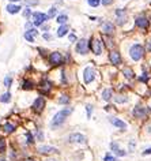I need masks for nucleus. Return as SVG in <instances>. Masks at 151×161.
<instances>
[{
    "label": "nucleus",
    "instance_id": "obj_2",
    "mask_svg": "<svg viewBox=\"0 0 151 161\" xmlns=\"http://www.w3.org/2000/svg\"><path fill=\"white\" fill-rule=\"evenodd\" d=\"M48 63H49L52 67L63 66L64 64V57H63V55H61V52H59V51H53V52H50L49 56H48Z\"/></svg>",
    "mask_w": 151,
    "mask_h": 161
},
{
    "label": "nucleus",
    "instance_id": "obj_51",
    "mask_svg": "<svg viewBox=\"0 0 151 161\" xmlns=\"http://www.w3.org/2000/svg\"><path fill=\"white\" fill-rule=\"evenodd\" d=\"M23 161H36L34 159H26V160H23Z\"/></svg>",
    "mask_w": 151,
    "mask_h": 161
},
{
    "label": "nucleus",
    "instance_id": "obj_14",
    "mask_svg": "<svg viewBox=\"0 0 151 161\" xmlns=\"http://www.w3.org/2000/svg\"><path fill=\"white\" fill-rule=\"evenodd\" d=\"M20 87L23 89V90H33L34 87H36V83H34L33 79H30V78H23L22 82H20Z\"/></svg>",
    "mask_w": 151,
    "mask_h": 161
},
{
    "label": "nucleus",
    "instance_id": "obj_4",
    "mask_svg": "<svg viewBox=\"0 0 151 161\" xmlns=\"http://www.w3.org/2000/svg\"><path fill=\"white\" fill-rule=\"evenodd\" d=\"M143 55H145V48L140 45V44H135V45H132L131 49H129V56H131L135 61L142 59Z\"/></svg>",
    "mask_w": 151,
    "mask_h": 161
},
{
    "label": "nucleus",
    "instance_id": "obj_21",
    "mask_svg": "<svg viewBox=\"0 0 151 161\" xmlns=\"http://www.w3.org/2000/svg\"><path fill=\"white\" fill-rule=\"evenodd\" d=\"M68 32H70V26L66 23V25H60V27L57 29V33L56 34H57V37H60V38H61V37L67 36Z\"/></svg>",
    "mask_w": 151,
    "mask_h": 161
},
{
    "label": "nucleus",
    "instance_id": "obj_39",
    "mask_svg": "<svg viewBox=\"0 0 151 161\" xmlns=\"http://www.w3.org/2000/svg\"><path fill=\"white\" fill-rule=\"evenodd\" d=\"M61 82H63L64 85H67V74H66V70L61 71Z\"/></svg>",
    "mask_w": 151,
    "mask_h": 161
},
{
    "label": "nucleus",
    "instance_id": "obj_43",
    "mask_svg": "<svg viewBox=\"0 0 151 161\" xmlns=\"http://www.w3.org/2000/svg\"><path fill=\"white\" fill-rule=\"evenodd\" d=\"M139 81L140 82H145V83H146V82L149 81V75L145 74V75H142V77H139Z\"/></svg>",
    "mask_w": 151,
    "mask_h": 161
},
{
    "label": "nucleus",
    "instance_id": "obj_1",
    "mask_svg": "<svg viewBox=\"0 0 151 161\" xmlns=\"http://www.w3.org/2000/svg\"><path fill=\"white\" fill-rule=\"evenodd\" d=\"M72 111H74V109L70 108V107H67V108H64V109H61V111H59L56 115L53 116L52 122H50V127H52L53 130H54V128H59L60 126L67 120L68 116L72 114Z\"/></svg>",
    "mask_w": 151,
    "mask_h": 161
},
{
    "label": "nucleus",
    "instance_id": "obj_25",
    "mask_svg": "<svg viewBox=\"0 0 151 161\" xmlns=\"http://www.w3.org/2000/svg\"><path fill=\"white\" fill-rule=\"evenodd\" d=\"M11 101V93L10 92H6V93L0 94V102H3V104H7V102Z\"/></svg>",
    "mask_w": 151,
    "mask_h": 161
},
{
    "label": "nucleus",
    "instance_id": "obj_26",
    "mask_svg": "<svg viewBox=\"0 0 151 161\" xmlns=\"http://www.w3.org/2000/svg\"><path fill=\"white\" fill-rule=\"evenodd\" d=\"M67 20H68L67 14H60V15H57V18H56V22L59 23V25H66Z\"/></svg>",
    "mask_w": 151,
    "mask_h": 161
},
{
    "label": "nucleus",
    "instance_id": "obj_49",
    "mask_svg": "<svg viewBox=\"0 0 151 161\" xmlns=\"http://www.w3.org/2000/svg\"><path fill=\"white\" fill-rule=\"evenodd\" d=\"M150 153H151V148H150V149H147V150H145V152H143V154L147 156V154H150Z\"/></svg>",
    "mask_w": 151,
    "mask_h": 161
},
{
    "label": "nucleus",
    "instance_id": "obj_44",
    "mask_svg": "<svg viewBox=\"0 0 151 161\" xmlns=\"http://www.w3.org/2000/svg\"><path fill=\"white\" fill-rule=\"evenodd\" d=\"M37 139H38V141H42V139H44V132L40 131V130L37 131Z\"/></svg>",
    "mask_w": 151,
    "mask_h": 161
},
{
    "label": "nucleus",
    "instance_id": "obj_53",
    "mask_svg": "<svg viewBox=\"0 0 151 161\" xmlns=\"http://www.w3.org/2000/svg\"><path fill=\"white\" fill-rule=\"evenodd\" d=\"M46 161H56V160H46Z\"/></svg>",
    "mask_w": 151,
    "mask_h": 161
},
{
    "label": "nucleus",
    "instance_id": "obj_15",
    "mask_svg": "<svg viewBox=\"0 0 151 161\" xmlns=\"http://www.w3.org/2000/svg\"><path fill=\"white\" fill-rule=\"evenodd\" d=\"M37 150H38V153H41V154H53V153H59V150H57L56 148H53V146H48V145L40 146Z\"/></svg>",
    "mask_w": 151,
    "mask_h": 161
},
{
    "label": "nucleus",
    "instance_id": "obj_31",
    "mask_svg": "<svg viewBox=\"0 0 151 161\" xmlns=\"http://www.w3.org/2000/svg\"><path fill=\"white\" fill-rule=\"evenodd\" d=\"M46 15H48V18H49V19H52V18H54V16H57V8H56V7H50Z\"/></svg>",
    "mask_w": 151,
    "mask_h": 161
},
{
    "label": "nucleus",
    "instance_id": "obj_18",
    "mask_svg": "<svg viewBox=\"0 0 151 161\" xmlns=\"http://www.w3.org/2000/svg\"><path fill=\"white\" fill-rule=\"evenodd\" d=\"M101 30L104 32V34H108V36H110L114 32V25H113L112 22H104L101 26Z\"/></svg>",
    "mask_w": 151,
    "mask_h": 161
},
{
    "label": "nucleus",
    "instance_id": "obj_19",
    "mask_svg": "<svg viewBox=\"0 0 151 161\" xmlns=\"http://www.w3.org/2000/svg\"><path fill=\"white\" fill-rule=\"evenodd\" d=\"M109 60H110L114 66H117V64L121 63V56H120V53L117 51H110V53H109Z\"/></svg>",
    "mask_w": 151,
    "mask_h": 161
},
{
    "label": "nucleus",
    "instance_id": "obj_12",
    "mask_svg": "<svg viewBox=\"0 0 151 161\" xmlns=\"http://www.w3.org/2000/svg\"><path fill=\"white\" fill-rule=\"evenodd\" d=\"M133 116L138 119H145L147 116V109L143 105H136L135 109H133Z\"/></svg>",
    "mask_w": 151,
    "mask_h": 161
},
{
    "label": "nucleus",
    "instance_id": "obj_47",
    "mask_svg": "<svg viewBox=\"0 0 151 161\" xmlns=\"http://www.w3.org/2000/svg\"><path fill=\"white\" fill-rule=\"evenodd\" d=\"M41 27H42V30H45V33L48 32V30H49V25H42Z\"/></svg>",
    "mask_w": 151,
    "mask_h": 161
},
{
    "label": "nucleus",
    "instance_id": "obj_45",
    "mask_svg": "<svg viewBox=\"0 0 151 161\" xmlns=\"http://www.w3.org/2000/svg\"><path fill=\"white\" fill-rule=\"evenodd\" d=\"M33 22H26V25H25V27H26V30H30V29H33Z\"/></svg>",
    "mask_w": 151,
    "mask_h": 161
},
{
    "label": "nucleus",
    "instance_id": "obj_24",
    "mask_svg": "<svg viewBox=\"0 0 151 161\" xmlns=\"http://www.w3.org/2000/svg\"><path fill=\"white\" fill-rule=\"evenodd\" d=\"M70 101H71V97L68 94H61V96H59V98H57V102L61 105H68Z\"/></svg>",
    "mask_w": 151,
    "mask_h": 161
},
{
    "label": "nucleus",
    "instance_id": "obj_23",
    "mask_svg": "<svg viewBox=\"0 0 151 161\" xmlns=\"http://www.w3.org/2000/svg\"><path fill=\"white\" fill-rule=\"evenodd\" d=\"M110 148H112L113 152H114L117 156H120V157H123V156H125V154H127L124 150L120 149V146L117 145V143H114V142H112V143H110Z\"/></svg>",
    "mask_w": 151,
    "mask_h": 161
},
{
    "label": "nucleus",
    "instance_id": "obj_17",
    "mask_svg": "<svg viewBox=\"0 0 151 161\" xmlns=\"http://www.w3.org/2000/svg\"><path fill=\"white\" fill-rule=\"evenodd\" d=\"M6 11L8 14H11V15H15V14L22 11V7L19 4H15V3H10V4L6 7Z\"/></svg>",
    "mask_w": 151,
    "mask_h": 161
},
{
    "label": "nucleus",
    "instance_id": "obj_48",
    "mask_svg": "<svg viewBox=\"0 0 151 161\" xmlns=\"http://www.w3.org/2000/svg\"><path fill=\"white\" fill-rule=\"evenodd\" d=\"M147 49H149L150 52H151V40L147 41Z\"/></svg>",
    "mask_w": 151,
    "mask_h": 161
},
{
    "label": "nucleus",
    "instance_id": "obj_29",
    "mask_svg": "<svg viewBox=\"0 0 151 161\" xmlns=\"http://www.w3.org/2000/svg\"><path fill=\"white\" fill-rule=\"evenodd\" d=\"M12 77L11 75H6L4 77V79H3V85H4L6 87H11V85H12Z\"/></svg>",
    "mask_w": 151,
    "mask_h": 161
},
{
    "label": "nucleus",
    "instance_id": "obj_27",
    "mask_svg": "<svg viewBox=\"0 0 151 161\" xmlns=\"http://www.w3.org/2000/svg\"><path fill=\"white\" fill-rule=\"evenodd\" d=\"M128 101V97L124 94H119V96H114V102L116 104H123V102H127Z\"/></svg>",
    "mask_w": 151,
    "mask_h": 161
},
{
    "label": "nucleus",
    "instance_id": "obj_9",
    "mask_svg": "<svg viewBox=\"0 0 151 161\" xmlns=\"http://www.w3.org/2000/svg\"><path fill=\"white\" fill-rule=\"evenodd\" d=\"M135 23H136V26L140 27V29H143V30H146V29H149L150 27V19L147 18V16H145V15L136 16Z\"/></svg>",
    "mask_w": 151,
    "mask_h": 161
},
{
    "label": "nucleus",
    "instance_id": "obj_35",
    "mask_svg": "<svg viewBox=\"0 0 151 161\" xmlns=\"http://www.w3.org/2000/svg\"><path fill=\"white\" fill-rule=\"evenodd\" d=\"M88 4H90L91 7H94V8H97V7L99 6V3H101V0H87Z\"/></svg>",
    "mask_w": 151,
    "mask_h": 161
},
{
    "label": "nucleus",
    "instance_id": "obj_41",
    "mask_svg": "<svg viewBox=\"0 0 151 161\" xmlns=\"http://www.w3.org/2000/svg\"><path fill=\"white\" fill-rule=\"evenodd\" d=\"M104 161H119L116 157H113V156H110V154H106L105 156V159H104Z\"/></svg>",
    "mask_w": 151,
    "mask_h": 161
},
{
    "label": "nucleus",
    "instance_id": "obj_40",
    "mask_svg": "<svg viewBox=\"0 0 151 161\" xmlns=\"http://www.w3.org/2000/svg\"><path fill=\"white\" fill-rule=\"evenodd\" d=\"M42 38L44 40H45V41H50V40H52V34H50V33H44L42 34Z\"/></svg>",
    "mask_w": 151,
    "mask_h": 161
},
{
    "label": "nucleus",
    "instance_id": "obj_10",
    "mask_svg": "<svg viewBox=\"0 0 151 161\" xmlns=\"http://www.w3.org/2000/svg\"><path fill=\"white\" fill-rule=\"evenodd\" d=\"M94 78H95L94 70H93L91 67H86L84 71H83V81H84V83H86V85L91 83V82L94 81Z\"/></svg>",
    "mask_w": 151,
    "mask_h": 161
},
{
    "label": "nucleus",
    "instance_id": "obj_32",
    "mask_svg": "<svg viewBox=\"0 0 151 161\" xmlns=\"http://www.w3.org/2000/svg\"><path fill=\"white\" fill-rule=\"evenodd\" d=\"M123 74H124V77L125 78H128V79H132L135 75H133V71L131 70V68H124L123 70Z\"/></svg>",
    "mask_w": 151,
    "mask_h": 161
},
{
    "label": "nucleus",
    "instance_id": "obj_46",
    "mask_svg": "<svg viewBox=\"0 0 151 161\" xmlns=\"http://www.w3.org/2000/svg\"><path fill=\"white\" fill-rule=\"evenodd\" d=\"M113 3V0H102V4L104 6H109V4H112Z\"/></svg>",
    "mask_w": 151,
    "mask_h": 161
},
{
    "label": "nucleus",
    "instance_id": "obj_42",
    "mask_svg": "<svg viewBox=\"0 0 151 161\" xmlns=\"http://www.w3.org/2000/svg\"><path fill=\"white\" fill-rule=\"evenodd\" d=\"M86 109H87V118H90L91 116V112H93V105H86Z\"/></svg>",
    "mask_w": 151,
    "mask_h": 161
},
{
    "label": "nucleus",
    "instance_id": "obj_16",
    "mask_svg": "<svg viewBox=\"0 0 151 161\" xmlns=\"http://www.w3.org/2000/svg\"><path fill=\"white\" fill-rule=\"evenodd\" d=\"M116 15H117V23L119 25H124L127 22V11L123 8L116 10Z\"/></svg>",
    "mask_w": 151,
    "mask_h": 161
},
{
    "label": "nucleus",
    "instance_id": "obj_20",
    "mask_svg": "<svg viewBox=\"0 0 151 161\" xmlns=\"http://www.w3.org/2000/svg\"><path fill=\"white\" fill-rule=\"evenodd\" d=\"M109 120H110V123L113 126H116V127H119V128H127V123L125 122H123V120H120V119H117V118H109Z\"/></svg>",
    "mask_w": 151,
    "mask_h": 161
},
{
    "label": "nucleus",
    "instance_id": "obj_37",
    "mask_svg": "<svg viewBox=\"0 0 151 161\" xmlns=\"http://www.w3.org/2000/svg\"><path fill=\"white\" fill-rule=\"evenodd\" d=\"M37 51H38L40 55H41L42 57H48V56H49V55H48V51L44 49V48H37Z\"/></svg>",
    "mask_w": 151,
    "mask_h": 161
},
{
    "label": "nucleus",
    "instance_id": "obj_50",
    "mask_svg": "<svg viewBox=\"0 0 151 161\" xmlns=\"http://www.w3.org/2000/svg\"><path fill=\"white\" fill-rule=\"evenodd\" d=\"M8 2H10V3H19L20 0H8Z\"/></svg>",
    "mask_w": 151,
    "mask_h": 161
},
{
    "label": "nucleus",
    "instance_id": "obj_28",
    "mask_svg": "<svg viewBox=\"0 0 151 161\" xmlns=\"http://www.w3.org/2000/svg\"><path fill=\"white\" fill-rule=\"evenodd\" d=\"M112 94H113L112 89H105V90L102 92V98H104L105 101H109L112 98Z\"/></svg>",
    "mask_w": 151,
    "mask_h": 161
},
{
    "label": "nucleus",
    "instance_id": "obj_30",
    "mask_svg": "<svg viewBox=\"0 0 151 161\" xmlns=\"http://www.w3.org/2000/svg\"><path fill=\"white\" fill-rule=\"evenodd\" d=\"M22 15H23V18H26V19L32 18V15H33L32 8H30V7H26V8H23V10H22Z\"/></svg>",
    "mask_w": 151,
    "mask_h": 161
},
{
    "label": "nucleus",
    "instance_id": "obj_34",
    "mask_svg": "<svg viewBox=\"0 0 151 161\" xmlns=\"http://www.w3.org/2000/svg\"><path fill=\"white\" fill-rule=\"evenodd\" d=\"M26 141H27V143H30V145L34 143V136H33V134L30 131L26 132Z\"/></svg>",
    "mask_w": 151,
    "mask_h": 161
},
{
    "label": "nucleus",
    "instance_id": "obj_22",
    "mask_svg": "<svg viewBox=\"0 0 151 161\" xmlns=\"http://www.w3.org/2000/svg\"><path fill=\"white\" fill-rule=\"evenodd\" d=\"M15 124L14 123H10V122H7L4 123V126H3V131L6 132V134H12L14 131H15Z\"/></svg>",
    "mask_w": 151,
    "mask_h": 161
},
{
    "label": "nucleus",
    "instance_id": "obj_13",
    "mask_svg": "<svg viewBox=\"0 0 151 161\" xmlns=\"http://www.w3.org/2000/svg\"><path fill=\"white\" fill-rule=\"evenodd\" d=\"M70 142L71 143H86V136L80 132H74V134L70 135Z\"/></svg>",
    "mask_w": 151,
    "mask_h": 161
},
{
    "label": "nucleus",
    "instance_id": "obj_7",
    "mask_svg": "<svg viewBox=\"0 0 151 161\" xmlns=\"http://www.w3.org/2000/svg\"><path fill=\"white\" fill-rule=\"evenodd\" d=\"M45 105H46V101H45V98L44 97H37L36 100H34V102H33V105H32V109L36 114H41V112L45 109Z\"/></svg>",
    "mask_w": 151,
    "mask_h": 161
},
{
    "label": "nucleus",
    "instance_id": "obj_36",
    "mask_svg": "<svg viewBox=\"0 0 151 161\" xmlns=\"http://www.w3.org/2000/svg\"><path fill=\"white\" fill-rule=\"evenodd\" d=\"M6 141L3 138H0V153H4L6 152Z\"/></svg>",
    "mask_w": 151,
    "mask_h": 161
},
{
    "label": "nucleus",
    "instance_id": "obj_11",
    "mask_svg": "<svg viewBox=\"0 0 151 161\" xmlns=\"http://www.w3.org/2000/svg\"><path fill=\"white\" fill-rule=\"evenodd\" d=\"M37 36H38V30L34 29V27L30 30H26L25 34H23V37H25V40L27 41V42H34Z\"/></svg>",
    "mask_w": 151,
    "mask_h": 161
},
{
    "label": "nucleus",
    "instance_id": "obj_5",
    "mask_svg": "<svg viewBox=\"0 0 151 161\" xmlns=\"http://www.w3.org/2000/svg\"><path fill=\"white\" fill-rule=\"evenodd\" d=\"M32 18H33L32 22H33L34 26H42L44 23L46 22V20H49V18H48V15H46L45 12H40V11L33 12Z\"/></svg>",
    "mask_w": 151,
    "mask_h": 161
},
{
    "label": "nucleus",
    "instance_id": "obj_3",
    "mask_svg": "<svg viewBox=\"0 0 151 161\" xmlns=\"http://www.w3.org/2000/svg\"><path fill=\"white\" fill-rule=\"evenodd\" d=\"M52 89H53V83L50 82L48 78H42V79L40 81V83H38V90H40V94H42V96H48L52 92Z\"/></svg>",
    "mask_w": 151,
    "mask_h": 161
},
{
    "label": "nucleus",
    "instance_id": "obj_6",
    "mask_svg": "<svg viewBox=\"0 0 151 161\" xmlns=\"http://www.w3.org/2000/svg\"><path fill=\"white\" fill-rule=\"evenodd\" d=\"M88 48H90V42L86 38H80V40H78L75 51H76V53H79V55H86L88 52Z\"/></svg>",
    "mask_w": 151,
    "mask_h": 161
},
{
    "label": "nucleus",
    "instance_id": "obj_33",
    "mask_svg": "<svg viewBox=\"0 0 151 161\" xmlns=\"http://www.w3.org/2000/svg\"><path fill=\"white\" fill-rule=\"evenodd\" d=\"M25 4L26 7H33V6L40 4V0H25Z\"/></svg>",
    "mask_w": 151,
    "mask_h": 161
},
{
    "label": "nucleus",
    "instance_id": "obj_38",
    "mask_svg": "<svg viewBox=\"0 0 151 161\" xmlns=\"http://www.w3.org/2000/svg\"><path fill=\"white\" fill-rule=\"evenodd\" d=\"M68 40H70V42H75V41H76V42H78V37H76V34L71 33L70 36H68Z\"/></svg>",
    "mask_w": 151,
    "mask_h": 161
},
{
    "label": "nucleus",
    "instance_id": "obj_52",
    "mask_svg": "<svg viewBox=\"0 0 151 161\" xmlns=\"http://www.w3.org/2000/svg\"><path fill=\"white\" fill-rule=\"evenodd\" d=\"M0 161H7V160H4V159H0Z\"/></svg>",
    "mask_w": 151,
    "mask_h": 161
},
{
    "label": "nucleus",
    "instance_id": "obj_8",
    "mask_svg": "<svg viewBox=\"0 0 151 161\" xmlns=\"http://www.w3.org/2000/svg\"><path fill=\"white\" fill-rule=\"evenodd\" d=\"M90 48H91L93 53L97 55V56H99V55L102 53V42H101V40H99V38H91Z\"/></svg>",
    "mask_w": 151,
    "mask_h": 161
}]
</instances>
